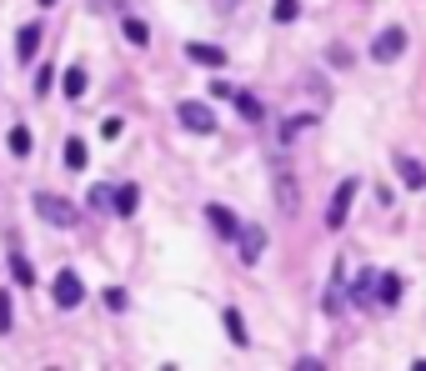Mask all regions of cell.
Wrapping results in <instances>:
<instances>
[{
  "instance_id": "cell-20",
  "label": "cell",
  "mask_w": 426,
  "mask_h": 371,
  "mask_svg": "<svg viewBox=\"0 0 426 371\" xmlns=\"http://www.w3.org/2000/svg\"><path fill=\"white\" fill-rule=\"evenodd\" d=\"M6 141H11V155H30V146H35V136H30L25 126H11Z\"/></svg>"
},
{
  "instance_id": "cell-13",
  "label": "cell",
  "mask_w": 426,
  "mask_h": 371,
  "mask_svg": "<svg viewBox=\"0 0 426 371\" xmlns=\"http://www.w3.org/2000/svg\"><path fill=\"white\" fill-rule=\"evenodd\" d=\"M396 171H401L406 191H421V186H426V171H421V161H416V155H406V151H396Z\"/></svg>"
},
{
  "instance_id": "cell-14",
  "label": "cell",
  "mask_w": 426,
  "mask_h": 371,
  "mask_svg": "<svg viewBox=\"0 0 426 371\" xmlns=\"http://www.w3.org/2000/svg\"><path fill=\"white\" fill-rule=\"evenodd\" d=\"M85 86H90V81H85V71H81V66H66V76H61L66 100H81V95H85Z\"/></svg>"
},
{
  "instance_id": "cell-3",
  "label": "cell",
  "mask_w": 426,
  "mask_h": 371,
  "mask_svg": "<svg viewBox=\"0 0 426 371\" xmlns=\"http://www.w3.org/2000/svg\"><path fill=\"white\" fill-rule=\"evenodd\" d=\"M351 201H356V181L346 176L336 191H331V206H326V231H341L346 216H351Z\"/></svg>"
},
{
  "instance_id": "cell-12",
  "label": "cell",
  "mask_w": 426,
  "mask_h": 371,
  "mask_svg": "<svg viewBox=\"0 0 426 371\" xmlns=\"http://www.w3.org/2000/svg\"><path fill=\"white\" fill-rule=\"evenodd\" d=\"M371 291H377V301H381V306H396V301H401V276H396V271L371 276Z\"/></svg>"
},
{
  "instance_id": "cell-19",
  "label": "cell",
  "mask_w": 426,
  "mask_h": 371,
  "mask_svg": "<svg viewBox=\"0 0 426 371\" xmlns=\"http://www.w3.org/2000/svg\"><path fill=\"white\" fill-rule=\"evenodd\" d=\"M371 276H377V271H361V276L346 286V296H351L356 306H366V301H371Z\"/></svg>"
},
{
  "instance_id": "cell-8",
  "label": "cell",
  "mask_w": 426,
  "mask_h": 371,
  "mask_svg": "<svg viewBox=\"0 0 426 371\" xmlns=\"http://www.w3.org/2000/svg\"><path fill=\"white\" fill-rule=\"evenodd\" d=\"M206 221L216 226V236H221V241H231V236L241 231V221H236V211H231V206H221V201H211V206H206Z\"/></svg>"
},
{
  "instance_id": "cell-27",
  "label": "cell",
  "mask_w": 426,
  "mask_h": 371,
  "mask_svg": "<svg viewBox=\"0 0 426 371\" xmlns=\"http://www.w3.org/2000/svg\"><path fill=\"white\" fill-rule=\"evenodd\" d=\"M11 331V291H0V336Z\"/></svg>"
},
{
  "instance_id": "cell-16",
  "label": "cell",
  "mask_w": 426,
  "mask_h": 371,
  "mask_svg": "<svg viewBox=\"0 0 426 371\" xmlns=\"http://www.w3.org/2000/svg\"><path fill=\"white\" fill-rule=\"evenodd\" d=\"M341 296H346V261H336V276H331V291H326V311H341Z\"/></svg>"
},
{
  "instance_id": "cell-26",
  "label": "cell",
  "mask_w": 426,
  "mask_h": 371,
  "mask_svg": "<svg viewBox=\"0 0 426 371\" xmlns=\"http://www.w3.org/2000/svg\"><path fill=\"white\" fill-rule=\"evenodd\" d=\"M90 206L95 211H111V186H90Z\"/></svg>"
},
{
  "instance_id": "cell-11",
  "label": "cell",
  "mask_w": 426,
  "mask_h": 371,
  "mask_svg": "<svg viewBox=\"0 0 426 371\" xmlns=\"http://www.w3.org/2000/svg\"><path fill=\"white\" fill-rule=\"evenodd\" d=\"M136 206H141V186H111V211L116 216H136Z\"/></svg>"
},
{
  "instance_id": "cell-15",
  "label": "cell",
  "mask_w": 426,
  "mask_h": 371,
  "mask_svg": "<svg viewBox=\"0 0 426 371\" xmlns=\"http://www.w3.org/2000/svg\"><path fill=\"white\" fill-rule=\"evenodd\" d=\"M221 322H226V336H231L236 346H246V341H251V336H246V322H241V311H236V306H226V311H221Z\"/></svg>"
},
{
  "instance_id": "cell-29",
  "label": "cell",
  "mask_w": 426,
  "mask_h": 371,
  "mask_svg": "<svg viewBox=\"0 0 426 371\" xmlns=\"http://www.w3.org/2000/svg\"><path fill=\"white\" fill-rule=\"evenodd\" d=\"M231 90H236L231 81H211V100H231Z\"/></svg>"
},
{
  "instance_id": "cell-25",
  "label": "cell",
  "mask_w": 426,
  "mask_h": 371,
  "mask_svg": "<svg viewBox=\"0 0 426 371\" xmlns=\"http://www.w3.org/2000/svg\"><path fill=\"white\" fill-rule=\"evenodd\" d=\"M326 61H331V66H346V71H351V61H356V56H351V45H331V50H326Z\"/></svg>"
},
{
  "instance_id": "cell-5",
  "label": "cell",
  "mask_w": 426,
  "mask_h": 371,
  "mask_svg": "<svg viewBox=\"0 0 426 371\" xmlns=\"http://www.w3.org/2000/svg\"><path fill=\"white\" fill-rule=\"evenodd\" d=\"M401 50H406V30H401V25H386L377 40H371V61L386 66V61H396V56H401Z\"/></svg>"
},
{
  "instance_id": "cell-18",
  "label": "cell",
  "mask_w": 426,
  "mask_h": 371,
  "mask_svg": "<svg viewBox=\"0 0 426 371\" xmlns=\"http://www.w3.org/2000/svg\"><path fill=\"white\" fill-rule=\"evenodd\" d=\"M11 281L16 286H35V271H30V261L20 251H11Z\"/></svg>"
},
{
  "instance_id": "cell-28",
  "label": "cell",
  "mask_w": 426,
  "mask_h": 371,
  "mask_svg": "<svg viewBox=\"0 0 426 371\" xmlns=\"http://www.w3.org/2000/svg\"><path fill=\"white\" fill-rule=\"evenodd\" d=\"M126 301H131V296H126L121 286H111V291H105V306H111V311H126Z\"/></svg>"
},
{
  "instance_id": "cell-21",
  "label": "cell",
  "mask_w": 426,
  "mask_h": 371,
  "mask_svg": "<svg viewBox=\"0 0 426 371\" xmlns=\"http://www.w3.org/2000/svg\"><path fill=\"white\" fill-rule=\"evenodd\" d=\"M85 161H90L85 141H66V166H71V171H85Z\"/></svg>"
},
{
  "instance_id": "cell-30",
  "label": "cell",
  "mask_w": 426,
  "mask_h": 371,
  "mask_svg": "<svg viewBox=\"0 0 426 371\" xmlns=\"http://www.w3.org/2000/svg\"><path fill=\"white\" fill-rule=\"evenodd\" d=\"M40 6H56V0H40Z\"/></svg>"
},
{
  "instance_id": "cell-7",
  "label": "cell",
  "mask_w": 426,
  "mask_h": 371,
  "mask_svg": "<svg viewBox=\"0 0 426 371\" xmlns=\"http://www.w3.org/2000/svg\"><path fill=\"white\" fill-rule=\"evenodd\" d=\"M231 241L241 246V261H246V266H256V261H261V251H266V231H261V226H241Z\"/></svg>"
},
{
  "instance_id": "cell-6",
  "label": "cell",
  "mask_w": 426,
  "mask_h": 371,
  "mask_svg": "<svg viewBox=\"0 0 426 371\" xmlns=\"http://www.w3.org/2000/svg\"><path fill=\"white\" fill-rule=\"evenodd\" d=\"M50 296H56V306H61V311H76V306L85 301V281H81L76 271H61V276H56V286H50Z\"/></svg>"
},
{
  "instance_id": "cell-4",
  "label": "cell",
  "mask_w": 426,
  "mask_h": 371,
  "mask_svg": "<svg viewBox=\"0 0 426 371\" xmlns=\"http://www.w3.org/2000/svg\"><path fill=\"white\" fill-rule=\"evenodd\" d=\"M276 206L286 211V216H296L301 211V191H296V176L286 166V155H276Z\"/></svg>"
},
{
  "instance_id": "cell-17",
  "label": "cell",
  "mask_w": 426,
  "mask_h": 371,
  "mask_svg": "<svg viewBox=\"0 0 426 371\" xmlns=\"http://www.w3.org/2000/svg\"><path fill=\"white\" fill-rule=\"evenodd\" d=\"M231 100H236V111H241L246 121H261V116H266V111H261V100H256L251 90H231Z\"/></svg>"
},
{
  "instance_id": "cell-2",
  "label": "cell",
  "mask_w": 426,
  "mask_h": 371,
  "mask_svg": "<svg viewBox=\"0 0 426 371\" xmlns=\"http://www.w3.org/2000/svg\"><path fill=\"white\" fill-rule=\"evenodd\" d=\"M176 116H181V126L196 131V136H211V131H216V111H211L206 100H181Z\"/></svg>"
},
{
  "instance_id": "cell-22",
  "label": "cell",
  "mask_w": 426,
  "mask_h": 371,
  "mask_svg": "<svg viewBox=\"0 0 426 371\" xmlns=\"http://www.w3.org/2000/svg\"><path fill=\"white\" fill-rule=\"evenodd\" d=\"M121 30H126V40H131V45H150V25H146V20H136V16H131Z\"/></svg>"
},
{
  "instance_id": "cell-23",
  "label": "cell",
  "mask_w": 426,
  "mask_h": 371,
  "mask_svg": "<svg viewBox=\"0 0 426 371\" xmlns=\"http://www.w3.org/2000/svg\"><path fill=\"white\" fill-rule=\"evenodd\" d=\"M306 126H316V116H311V111H306V116H291V121H286V131H281V141H296Z\"/></svg>"
},
{
  "instance_id": "cell-9",
  "label": "cell",
  "mask_w": 426,
  "mask_h": 371,
  "mask_svg": "<svg viewBox=\"0 0 426 371\" xmlns=\"http://www.w3.org/2000/svg\"><path fill=\"white\" fill-rule=\"evenodd\" d=\"M40 35H45V25H40V20L20 25V35H16V61H20V66H25V61H35V50H40Z\"/></svg>"
},
{
  "instance_id": "cell-10",
  "label": "cell",
  "mask_w": 426,
  "mask_h": 371,
  "mask_svg": "<svg viewBox=\"0 0 426 371\" xmlns=\"http://www.w3.org/2000/svg\"><path fill=\"white\" fill-rule=\"evenodd\" d=\"M186 61H196V66H226V50L221 45H206V40H186Z\"/></svg>"
},
{
  "instance_id": "cell-24",
  "label": "cell",
  "mask_w": 426,
  "mask_h": 371,
  "mask_svg": "<svg viewBox=\"0 0 426 371\" xmlns=\"http://www.w3.org/2000/svg\"><path fill=\"white\" fill-rule=\"evenodd\" d=\"M296 16H301V0H276V20L281 25H291Z\"/></svg>"
},
{
  "instance_id": "cell-1",
  "label": "cell",
  "mask_w": 426,
  "mask_h": 371,
  "mask_svg": "<svg viewBox=\"0 0 426 371\" xmlns=\"http://www.w3.org/2000/svg\"><path fill=\"white\" fill-rule=\"evenodd\" d=\"M35 216L66 231V226H76V221H81V206H76V201H66V196H50V191H35Z\"/></svg>"
}]
</instances>
